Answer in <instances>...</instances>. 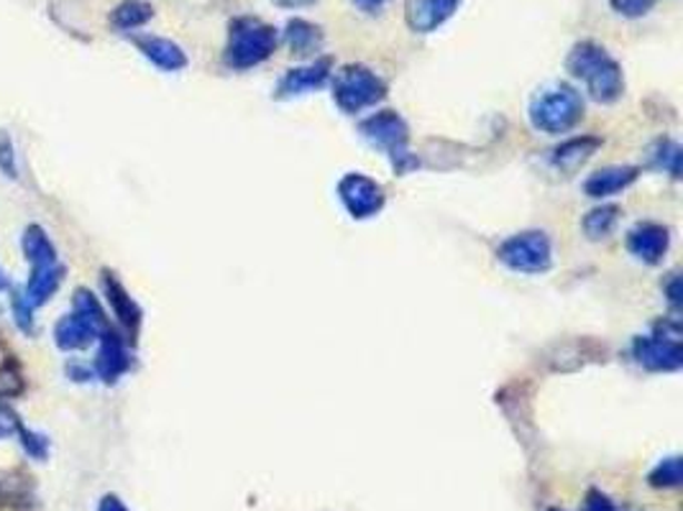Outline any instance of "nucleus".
<instances>
[{
    "label": "nucleus",
    "mask_w": 683,
    "mask_h": 511,
    "mask_svg": "<svg viewBox=\"0 0 683 511\" xmlns=\"http://www.w3.org/2000/svg\"><path fill=\"white\" fill-rule=\"evenodd\" d=\"M568 72L586 84L588 96L596 102H617L625 92V74L607 49L594 44V41H582L571 49L566 59Z\"/></svg>",
    "instance_id": "1"
},
{
    "label": "nucleus",
    "mask_w": 683,
    "mask_h": 511,
    "mask_svg": "<svg viewBox=\"0 0 683 511\" xmlns=\"http://www.w3.org/2000/svg\"><path fill=\"white\" fill-rule=\"evenodd\" d=\"M110 328L108 314L90 289H75L72 310L55 325V343L59 351H85Z\"/></svg>",
    "instance_id": "2"
},
{
    "label": "nucleus",
    "mask_w": 683,
    "mask_h": 511,
    "mask_svg": "<svg viewBox=\"0 0 683 511\" xmlns=\"http://www.w3.org/2000/svg\"><path fill=\"white\" fill-rule=\"evenodd\" d=\"M279 44L275 26L264 23L254 16H241L230 23L226 64L234 70H251V67L267 62Z\"/></svg>",
    "instance_id": "3"
},
{
    "label": "nucleus",
    "mask_w": 683,
    "mask_h": 511,
    "mask_svg": "<svg viewBox=\"0 0 683 511\" xmlns=\"http://www.w3.org/2000/svg\"><path fill=\"white\" fill-rule=\"evenodd\" d=\"M584 118V98L571 84H553L531 102V121L537 131L558 136L568 133Z\"/></svg>",
    "instance_id": "4"
},
{
    "label": "nucleus",
    "mask_w": 683,
    "mask_h": 511,
    "mask_svg": "<svg viewBox=\"0 0 683 511\" xmlns=\"http://www.w3.org/2000/svg\"><path fill=\"white\" fill-rule=\"evenodd\" d=\"M362 133L372 147L387 153L397 174H407L409 169L417 167V159L409 151V128L395 110H379V113L366 118L362 123Z\"/></svg>",
    "instance_id": "5"
},
{
    "label": "nucleus",
    "mask_w": 683,
    "mask_h": 511,
    "mask_svg": "<svg viewBox=\"0 0 683 511\" xmlns=\"http://www.w3.org/2000/svg\"><path fill=\"white\" fill-rule=\"evenodd\" d=\"M387 96V82L364 64H346L333 77V98L344 113H362Z\"/></svg>",
    "instance_id": "6"
},
{
    "label": "nucleus",
    "mask_w": 683,
    "mask_h": 511,
    "mask_svg": "<svg viewBox=\"0 0 683 511\" xmlns=\"http://www.w3.org/2000/svg\"><path fill=\"white\" fill-rule=\"evenodd\" d=\"M497 255L507 269L519 271V274H545L553 263L551 241L541 230H525V233L507 238Z\"/></svg>",
    "instance_id": "7"
},
{
    "label": "nucleus",
    "mask_w": 683,
    "mask_h": 511,
    "mask_svg": "<svg viewBox=\"0 0 683 511\" xmlns=\"http://www.w3.org/2000/svg\"><path fill=\"white\" fill-rule=\"evenodd\" d=\"M338 198L348 210V216L356 220L374 218L377 212H382L384 202H387V198H384V187L366 174H346L340 179Z\"/></svg>",
    "instance_id": "8"
},
{
    "label": "nucleus",
    "mask_w": 683,
    "mask_h": 511,
    "mask_svg": "<svg viewBox=\"0 0 683 511\" xmlns=\"http://www.w3.org/2000/svg\"><path fill=\"white\" fill-rule=\"evenodd\" d=\"M633 353L640 365L647 371H679L683 365V348L679 340V332L673 335H647L637 338L633 345Z\"/></svg>",
    "instance_id": "9"
},
{
    "label": "nucleus",
    "mask_w": 683,
    "mask_h": 511,
    "mask_svg": "<svg viewBox=\"0 0 683 511\" xmlns=\"http://www.w3.org/2000/svg\"><path fill=\"white\" fill-rule=\"evenodd\" d=\"M128 369H131V351L121 332L108 328L100 335V348L96 361H92V371L102 383H116L121 381Z\"/></svg>",
    "instance_id": "10"
},
{
    "label": "nucleus",
    "mask_w": 683,
    "mask_h": 511,
    "mask_svg": "<svg viewBox=\"0 0 683 511\" xmlns=\"http://www.w3.org/2000/svg\"><path fill=\"white\" fill-rule=\"evenodd\" d=\"M330 70H333V62L328 57L315 59V62L307 67H295V70H289L285 77H281L275 96L279 100H287V98L305 96V92L320 90L323 84L330 80Z\"/></svg>",
    "instance_id": "11"
},
{
    "label": "nucleus",
    "mask_w": 683,
    "mask_h": 511,
    "mask_svg": "<svg viewBox=\"0 0 683 511\" xmlns=\"http://www.w3.org/2000/svg\"><path fill=\"white\" fill-rule=\"evenodd\" d=\"M458 6L461 0H407L405 21L415 33H433L454 19Z\"/></svg>",
    "instance_id": "12"
},
{
    "label": "nucleus",
    "mask_w": 683,
    "mask_h": 511,
    "mask_svg": "<svg viewBox=\"0 0 683 511\" xmlns=\"http://www.w3.org/2000/svg\"><path fill=\"white\" fill-rule=\"evenodd\" d=\"M100 284H102V294H106L110 310H113V314H116V320L121 322V328L133 340L136 332H139V328H141V320H143L141 307L136 304L133 297L128 294V289L121 284V281H118L116 274H110V271H102Z\"/></svg>",
    "instance_id": "13"
},
{
    "label": "nucleus",
    "mask_w": 683,
    "mask_h": 511,
    "mask_svg": "<svg viewBox=\"0 0 683 511\" xmlns=\"http://www.w3.org/2000/svg\"><path fill=\"white\" fill-rule=\"evenodd\" d=\"M671 246V233L665 226L659 223H640L627 236V249L630 253L640 259L643 263H661L669 253Z\"/></svg>",
    "instance_id": "14"
},
{
    "label": "nucleus",
    "mask_w": 683,
    "mask_h": 511,
    "mask_svg": "<svg viewBox=\"0 0 683 511\" xmlns=\"http://www.w3.org/2000/svg\"><path fill=\"white\" fill-rule=\"evenodd\" d=\"M133 44L139 47L141 54L147 57L154 67H159L161 72H179L187 67V54L182 51V47L175 44L172 39L136 37Z\"/></svg>",
    "instance_id": "15"
},
{
    "label": "nucleus",
    "mask_w": 683,
    "mask_h": 511,
    "mask_svg": "<svg viewBox=\"0 0 683 511\" xmlns=\"http://www.w3.org/2000/svg\"><path fill=\"white\" fill-rule=\"evenodd\" d=\"M21 251H23L26 263H29V271L49 269V267H55V263H59L57 246L51 243L47 230L37 223L26 226V230L21 233Z\"/></svg>",
    "instance_id": "16"
},
{
    "label": "nucleus",
    "mask_w": 683,
    "mask_h": 511,
    "mask_svg": "<svg viewBox=\"0 0 683 511\" xmlns=\"http://www.w3.org/2000/svg\"><path fill=\"white\" fill-rule=\"evenodd\" d=\"M637 177H640L637 167H607L588 177L584 190L588 198H594V200L612 198V194L627 190V187L633 184Z\"/></svg>",
    "instance_id": "17"
},
{
    "label": "nucleus",
    "mask_w": 683,
    "mask_h": 511,
    "mask_svg": "<svg viewBox=\"0 0 683 511\" xmlns=\"http://www.w3.org/2000/svg\"><path fill=\"white\" fill-rule=\"evenodd\" d=\"M62 281H65V267L62 263H55V267L49 269L29 271V279H26V287L21 292L33 307H44L51 297L59 292Z\"/></svg>",
    "instance_id": "18"
},
{
    "label": "nucleus",
    "mask_w": 683,
    "mask_h": 511,
    "mask_svg": "<svg viewBox=\"0 0 683 511\" xmlns=\"http://www.w3.org/2000/svg\"><path fill=\"white\" fill-rule=\"evenodd\" d=\"M602 149V139H596V136H576V139H568L566 143H561V147L553 151V167L563 169V172H574L584 164L586 159H592L596 151Z\"/></svg>",
    "instance_id": "19"
},
{
    "label": "nucleus",
    "mask_w": 683,
    "mask_h": 511,
    "mask_svg": "<svg viewBox=\"0 0 683 511\" xmlns=\"http://www.w3.org/2000/svg\"><path fill=\"white\" fill-rule=\"evenodd\" d=\"M285 41L293 54L313 57L323 49V29L305 19H293L285 29Z\"/></svg>",
    "instance_id": "20"
},
{
    "label": "nucleus",
    "mask_w": 683,
    "mask_h": 511,
    "mask_svg": "<svg viewBox=\"0 0 683 511\" xmlns=\"http://www.w3.org/2000/svg\"><path fill=\"white\" fill-rule=\"evenodd\" d=\"M151 19L154 8L143 3V0H123V3H118L113 13H110V23H113V29L118 31H136L141 29V26H147Z\"/></svg>",
    "instance_id": "21"
},
{
    "label": "nucleus",
    "mask_w": 683,
    "mask_h": 511,
    "mask_svg": "<svg viewBox=\"0 0 683 511\" xmlns=\"http://www.w3.org/2000/svg\"><path fill=\"white\" fill-rule=\"evenodd\" d=\"M620 220V208L617 204H602V208H594L584 218V230L592 241H600V238H607L614 226Z\"/></svg>",
    "instance_id": "22"
},
{
    "label": "nucleus",
    "mask_w": 683,
    "mask_h": 511,
    "mask_svg": "<svg viewBox=\"0 0 683 511\" xmlns=\"http://www.w3.org/2000/svg\"><path fill=\"white\" fill-rule=\"evenodd\" d=\"M681 479H683V465L679 455L665 458L651 473V483L655 489H673V485H681Z\"/></svg>",
    "instance_id": "23"
},
{
    "label": "nucleus",
    "mask_w": 683,
    "mask_h": 511,
    "mask_svg": "<svg viewBox=\"0 0 683 511\" xmlns=\"http://www.w3.org/2000/svg\"><path fill=\"white\" fill-rule=\"evenodd\" d=\"M16 438H19L23 453L29 458H33V460H47L49 458L47 434H41L37 430H29L26 424H21L19 432H16Z\"/></svg>",
    "instance_id": "24"
},
{
    "label": "nucleus",
    "mask_w": 683,
    "mask_h": 511,
    "mask_svg": "<svg viewBox=\"0 0 683 511\" xmlns=\"http://www.w3.org/2000/svg\"><path fill=\"white\" fill-rule=\"evenodd\" d=\"M11 312H13L16 328L26 332V335H31V332H33V312H37V307L26 300V294L21 292V289H13V292H11Z\"/></svg>",
    "instance_id": "25"
},
{
    "label": "nucleus",
    "mask_w": 683,
    "mask_h": 511,
    "mask_svg": "<svg viewBox=\"0 0 683 511\" xmlns=\"http://www.w3.org/2000/svg\"><path fill=\"white\" fill-rule=\"evenodd\" d=\"M0 174L6 179H19V153L8 131H0Z\"/></svg>",
    "instance_id": "26"
},
{
    "label": "nucleus",
    "mask_w": 683,
    "mask_h": 511,
    "mask_svg": "<svg viewBox=\"0 0 683 511\" xmlns=\"http://www.w3.org/2000/svg\"><path fill=\"white\" fill-rule=\"evenodd\" d=\"M614 11L620 16H627V19H643L653 11L655 0H610Z\"/></svg>",
    "instance_id": "27"
},
{
    "label": "nucleus",
    "mask_w": 683,
    "mask_h": 511,
    "mask_svg": "<svg viewBox=\"0 0 683 511\" xmlns=\"http://www.w3.org/2000/svg\"><path fill=\"white\" fill-rule=\"evenodd\" d=\"M21 424H23L21 417L13 412V407L8 404L3 397H0V440L11 438V434L19 432Z\"/></svg>",
    "instance_id": "28"
},
{
    "label": "nucleus",
    "mask_w": 683,
    "mask_h": 511,
    "mask_svg": "<svg viewBox=\"0 0 683 511\" xmlns=\"http://www.w3.org/2000/svg\"><path fill=\"white\" fill-rule=\"evenodd\" d=\"M659 164L663 169H669L673 177H681V147H679V143H673V141H663L661 143Z\"/></svg>",
    "instance_id": "29"
},
{
    "label": "nucleus",
    "mask_w": 683,
    "mask_h": 511,
    "mask_svg": "<svg viewBox=\"0 0 683 511\" xmlns=\"http://www.w3.org/2000/svg\"><path fill=\"white\" fill-rule=\"evenodd\" d=\"M584 511H617L614 509V504L612 501L604 497V493H600V491H592L586 497V507H584Z\"/></svg>",
    "instance_id": "30"
},
{
    "label": "nucleus",
    "mask_w": 683,
    "mask_h": 511,
    "mask_svg": "<svg viewBox=\"0 0 683 511\" xmlns=\"http://www.w3.org/2000/svg\"><path fill=\"white\" fill-rule=\"evenodd\" d=\"M67 377H70L72 381H90L92 377H96V371H92V365H82L80 361H72L70 365H67Z\"/></svg>",
    "instance_id": "31"
},
{
    "label": "nucleus",
    "mask_w": 683,
    "mask_h": 511,
    "mask_svg": "<svg viewBox=\"0 0 683 511\" xmlns=\"http://www.w3.org/2000/svg\"><path fill=\"white\" fill-rule=\"evenodd\" d=\"M98 511H128V507L123 504L121 499L116 497V493H108V497H102V499H100Z\"/></svg>",
    "instance_id": "32"
},
{
    "label": "nucleus",
    "mask_w": 683,
    "mask_h": 511,
    "mask_svg": "<svg viewBox=\"0 0 683 511\" xmlns=\"http://www.w3.org/2000/svg\"><path fill=\"white\" fill-rule=\"evenodd\" d=\"M669 302L673 304V307H679L681 304V279H679V274H673L671 277V281H669Z\"/></svg>",
    "instance_id": "33"
},
{
    "label": "nucleus",
    "mask_w": 683,
    "mask_h": 511,
    "mask_svg": "<svg viewBox=\"0 0 683 511\" xmlns=\"http://www.w3.org/2000/svg\"><path fill=\"white\" fill-rule=\"evenodd\" d=\"M354 3L362 8V11H366V13H377V11H382L384 6L389 3V0H354Z\"/></svg>",
    "instance_id": "34"
},
{
    "label": "nucleus",
    "mask_w": 683,
    "mask_h": 511,
    "mask_svg": "<svg viewBox=\"0 0 683 511\" xmlns=\"http://www.w3.org/2000/svg\"><path fill=\"white\" fill-rule=\"evenodd\" d=\"M271 3L279 6V8H289V11H297V8H305V6H313L315 0H271Z\"/></svg>",
    "instance_id": "35"
},
{
    "label": "nucleus",
    "mask_w": 683,
    "mask_h": 511,
    "mask_svg": "<svg viewBox=\"0 0 683 511\" xmlns=\"http://www.w3.org/2000/svg\"><path fill=\"white\" fill-rule=\"evenodd\" d=\"M8 289H11V281H8L3 271H0V292H8Z\"/></svg>",
    "instance_id": "36"
},
{
    "label": "nucleus",
    "mask_w": 683,
    "mask_h": 511,
    "mask_svg": "<svg viewBox=\"0 0 683 511\" xmlns=\"http://www.w3.org/2000/svg\"><path fill=\"white\" fill-rule=\"evenodd\" d=\"M553 511H558V509H553Z\"/></svg>",
    "instance_id": "37"
}]
</instances>
